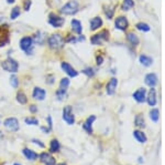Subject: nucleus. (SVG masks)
<instances>
[{
	"instance_id": "f257e3e1",
	"label": "nucleus",
	"mask_w": 165,
	"mask_h": 165,
	"mask_svg": "<svg viewBox=\"0 0 165 165\" xmlns=\"http://www.w3.org/2000/svg\"><path fill=\"white\" fill-rule=\"evenodd\" d=\"M48 46H50V48L59 49V48H62V47L64 46L65 40H64V38L62 37L61 33H54V34H52L50 38H48Z\"/></svg>"
},
{
	"instance_id": "f03ea898",
	"label": "nucleus",
	"mask_w": 165,
	"mask_h": 165,
	"mask_svg": "<svg viewBox=\"0 0 165 165\" xmlns=\"http://www.w3.org/2000/svg\"><path fill=\"white\" fill-rule=\"evenodd\" d=\"M1 67H2L3 70H6L7 72H12V73H16L18 72V69H19V64L16 60L11 59V58H8L5 61L1 62Z\"/></svg>"
},
{
	"instance_id": "7ed1b4c3",
	"label": "nucleus",
	"mask_w": 165,
	"mask_h": 165,
	"mask_svg": "<svg viewBox=\"0 0 165 165\" xmlns=\"http://www.w3.org/2000/svg\"><path fill=\"white\" fill-rule=\"evenodd\" d=\"M77 11H78V2L76 0H72L67 2L61 9V12L64 14H75Z\"/></svg>"
},
{
	"instance_id": "20e7f679",
	"label": "nucleus",
	"mask_w": 165,
	"mask_h": 165,
	"mask_svg": "<svg viewBox=\"0 0 165 165\" xmlns=\"http://www.w3.org/2000/svg\"><path fill=\"white\" fill-rule=\"evenodd\" d=\"M63 120L67 123L68 125H73L75 123V117H74L73 111H72V106H67L64 108V110H63Z\"/></svg>"
},
{
	"instance_id": "39448f33",
	"label": "nucleus",
	"mask_w": 165,
	"mask_h": 165,
	"mask_svg": "<svg viewBox=\"0 0 165 165\" xmlns=\"http://www.w3.org/2000/svg\"><path fill=\"white\" fill-rule=\"evenodd\" d=\"M3 125L7 130L11 132H17L19 130V122L16 117H8V119L5 120L3 122Z\"/></svg>"
},
{
	"instance_id": "423d86ee",
	"label": "nucleus",
	"mask_w": 165,
	"mask_h": 165,
	"mask_svg": "<svg viewBox=\"0 0 165 165\" xmlns=\"http://www.w3.org/2000/svg\"><path fill=\"white\" fill-rule=\"evenodd\" d=\"M108 39H109V32L107 31V30H102L99 33L92 36L91 43L92 44H101L102 41H107Z\"/></svg>"
},
{
	"instance_id": "0eeeda50",
	"label": "nucleus",
	"mask_w": 165,
	"mask_h": 165,
	"mask_svg": "<svg viewBox=\"0 0 165 165\" xmlns=\"http://www.w3.org/2000/svg\"><path fill=\"white\" fill-rule=\"evenodd\" d=\"M20 48L29 54V52L32 51V48H33V39L31 37L22 38L20 41Z\"/></svg>"
},
{
	"instance_id": "6e6552de",
	"label": "nucleus",
	"mask_w": 165,
	"mask_h": 165,
	"mask_svg": "<svg viewBox=\"0 0 165 165\" xmlns=\"http://www.w3.org/2000/svg\"><path fill=\"white\" fill-rule=\"evenodd\" d=\"M48 22L52 27L54 28H61L65 22L64 18L59 17V16H56V14H50V19H48Z\"/></svg>"
},
{
	"instance_id": "1a4fd4ad",
	"label": "nucleus",
	"mask_w": 165,
	"mask_h": 165,
	"mask_svg": "<svg viewBox=\"0 0 165 165\" xmlns=\"http://www.w3.org/2000/svg\"><path fill=\"white\" fill-rule=\"evenodd\" d=\"M61 67H62V69L64 70L65 73H67L68 75H70V77L75 78V77H77V75H78V72L76 71L75 69H74L73 67L70 66V63H67V62H62Z\"/></svg>"
},
{
	"instance_id": "9d476101",
	"label": "nucleus",
	"mask_w": 165,
	"mask_h": 165,
	"mask_svg": "<svg viewBox=\"0 0 165 165\" xmlns=\"http://www.w3.org/2000/svg\"><path fill=\"white\" fill-rule=\"evenodd\" d=\"M115 26H116V28L119 29V30L124 31L129 26L128 20H127L126 17H122V16H121V17H118L115 21Z\"/></svg>"
},
{
	"instance_id": "9b49d317",
	"label": "nucleus",
	"mask_w": 165,
	"mask_h": 165,
	"mask_svg": "<svg viewBox=\"0 0 165 165\" xmlns=\"http://www.w3.org/2000/svg\"><path fill=\"white\" fill-rule=\"evenodd\" d=\"M133 98H135V100L137 101V102L139 103H143L145 102L146 100V91L145 89H139V90H137V91L133 93Z\"/></svg>"
},
{
	"instance_id": "f8f14e48",
	"label": "nucleus",
	"mask_w": 165,
	"mask_h": 165,
	"mask_svg": "<svg viewBox=\"0 0 165 165\" xmlns=\"http://www.w3.org/2000/svg\"><path fill=\"white\" fill-rule=\"evenodd\" d=\"M40 161L45 165H55V159L50 153H42L40 155Z\"/></svg>"
},
{
	"instance_id": "ddd939ff",
	"label": "nucleus",
	"mask_w": 165,
	"mask_h": 165,
	"mask_svg": "<svg viewBox=\"0 0 165 165\" xmlns=\"http://www.w3.org/2000/svg\"><path fill=\"white\" fill-rule=\"evenodd\" d=\"M146 101H148L150 106H154L156 104V91H155V89L154 88L150 89L148 97H146Z\"/></svg>"
},
{
	"instance_id": "4468645a",
	"label": "nucleus",
	"mask_w": 165,
	"mask_h": 165,
	"mask_svg": "<svg viewBox=\"0 0 165 165\" xmlns=\"http://www.w3.org/2000/svg\"><path fill=\"white\" fill-rule=\"evenodd\" d=\"M145 84L149 86H151V88H154V86H156L157 83V77L155 73H149L145 75Z\"/></svg>"
},
{
	"instance_id": "2eb2a0df",
	"label": "nucleus",
	"mask_w": 165,
	"mask_h": 165,
	"mask_svg": "<svg viewBox=\"0 0 165 165\" xmlns=\"http://www.w3.org/2000/svg\"><path fill=\"white\" fill-rule=\"evenodd\" d=\"M95 120H96L95 115H90V117L85 121L83 128H84V130L87 132V133H89V134L92 133V123H94Z\"/></svg>"
},
{
	"instance_id": "dca6fc26",
	"label": "nucleus",
	"mask_w": 165,
	"mask_h": 165,
	"mask_svg": "<svg viewBox=\"0 0 165 165\" xmlns=\"http://www.w3.org/2000/svg\"><path fill=\"white\" fill-rule=\"evenodd\" d=\"M117 86H118V80L116 79V78H112L109 82H108V84H107V86H106L107 93L109 94V95H112V94L115 93L116 89H117Z\"/></svg>"
},
{
	"instance_id": "f3484780",
	"label": "nucleus",
	"mask_w": 165,
	"mask_h": 165,
	"mask_svg": "<svg viewBox=\"0 0 165 165\" xmlns=\"http://www.w3.org/2000/svg\"><path fill=\"white\" fill-rule=\"evenodd\" d=\"M32 95H33V98L35 100L42 101V100H44L45 95H46V92H45V90H43L42 88H38V86H37V88H34Z\"/></svg>"
},
{
	"instance_id": "a211bd4d",
	"label": "nucleus",
	"mask_w": 165,
	"mask_h": 165,
	"mask_svg": "<svg viewBox=\"0 0 165 165\" xmlns=\"http://www.w3.org/2000/svg\"><path fill=\"white\" fill-rule=\"evenodd\" d=\"M101 26H102V20L100 17H95L90 20V30H92V31L99 29Z\"/></svg>"
},
{
	"instance_id": "6ab92c4d",
	"label": "nucleus",
	"mask_w": 165,
	"mask_h": 165,
	"mask_svg": "<svg viewBox=\"0 0 165 165\" xmlns=\"http://www.w3.org/2000/svg\"><path fill=\"white\" fill-rule=\"evenodd\" d=\"M8 41V28L7 26L0 27V43L5 46L3 43H6Z\"/></svg>"
},
{
	"instance_id": "aec40b11",
	"label": "nucleus",
	"mask_w": 165,
	"mask_h": 165,
	"mask_svg": "<svg viewBox=\"0 0 165 165\" xmlns=\"http://www.w3.org/2000/svg\"><path fill=\"white\" fill-rule=\"evenodd\" d=\"M133 136H135V139L137 140L138 142L142 143V144L148 141V137H146V135L141 131H135V132H133Z\"/></svg>"
},
{
	"instance_id": "412c9836",
	"label": "nucleus",
	"mask_w": 165,
	"mask_h": 165,
	"mask_svg": "<svg viewBox=\"0 0 165 165\" xmlns=\"http://www.w3.org/2000/svg\"><path fill=\"white\" fill-rule=\"evenodd\" d=\"M23 154L30 161H34V159H38V154L34 151H32V150H30V148H23Z\"/></svg>"
},
{
	"instance_id": "4be33fe9",
	"label": "nucleus",
	"mask_w": 165,
	"mask_h": 165,
	"mask_svg": "<svg viewBox=\"0 0 165 165\" xmlns=\"http://www.w3.org/2000/svg\"><path fill=\"white\" fill-rule=\"evenodd\" d=\"M70 25H72V29H73V31H75L76 33H81V30H83V27H81V23L79 22L78 20L76 19H73L72 20V22H70Z\"/></svg>"
},
{
	"instance_id": "5701e85b",
	"label": "nucleus",
	"mask_w": 165,
	"mask_h": 165,
	"mask_svg": "<svg viewBox=\"0 0 165 165\" xmlns=\"http://www.w3.org/2000/svg\"><path fill=\"white\" fill-rule=\"evenodd\" d=\"M127 39H128V41L131 43L132 46H138L139 44V38L133 32H129L128 36H127Z\"/></svg>"
},
{
	"instance_id": "b1692460",
	"label": "nucleus",
	"mask_w": 165,
	"mask_h": 165,
	"mask_svg": "<svg viewBox=\"0 0 165 165\" xmlns=\"http://www.w3.org/2000/svg\"><path fill=\"white\" fill-rule=\"evenodd\" d=\"M59 148H61V145H59V142L57 140H52L51 141V145H50V152L52 153H56V152L59 151Z\"/></svg>"
},
{
	"instance_id": "393cba45",
	"label": "nucleus",
	"mask_w": 165,
	"mask_h": 165,
	"mask_svg": "<svg viewBox=\"0 0 165 165\" xmlns=\"http://www.w3.org/2000/svg\"><path fill=\"white\" fill-rule=\"evenodd\" d=\"M140 62L142 63L144 67H150L152 63H153V60H152L150 57H148V56L142 54V56H140Z\"/></svg>"
},
{
	"instance_id": "a878e982",
	"label": "nucleus",
	"mask_w": 165,
	"mask_h": 165,
	"mask_svg": "<svg viewBox=\"0 0 165 165\" xmlns=\"http://www.w3.org/2000/svg\"><path fill=\"white\" fill-rule=\"evenodd\" d=\"M135 123L138 128H142V129L145 128V121H144V117H143L141 114L137 115V117H135Z\"/></svg>"
},
{
	"instance_id": "bb28decb",
	"label": "nucleus",
	"mask_w": 165,
	"mask_h": 165,
	"mask_svg": "<svg viewBox=\"0 0 165 165\" xmlns=\"http://www.w3.org/2000/svg\"><path fill=\"white\" fill-rule=\"evenodd\" d=\"M150 119L153 121V122H157L160 119V112L157 109H152L150 111Z\"/></svg>"
},
{
	"instance_id": "cd10ccee",
	"label": "nucleus",
	"mask_w": 165,
	"mask_h": 165,
	"mask_svg": "<svg viewBox=\"0 0 165 165\" xmlns=\"http://www.w3.org/2000/svg\"><path fill=\"white\" fill-rule=\"evenodd\" d=\"M17 101L20 103V104H25L28 102V99H27V95H25L23 92H19L17 94Z\"/></svg>"
},
{
	"instance_id": "c85d7f7f",
	"label": "nucleus",
	"mask_w": 165,
	"mask_h": 165,
	"mask_svg": "<svg viewBox=\"0 0 165 165\" xmlns=\"http://www.w3.org/2000/svg\"><path fill=\"white\" fill-rule=\"evenodd\" d=\"M44 39H45V36L42 33V32H38L35 36H34L33 40L35 41V42H38L39 44H43V42H44Z\"/></svg>"
},
{
	"instance_id": "c756f323",
	"label": "nucleus",
	"mask_w": 165,
	"mask_h": 165,
	"mask_svg": "<svg viewBox=\"0 0 165 165\" xmlns=\"http://www.w3.org/2000/svg\"><path fill=\"white\" fill-rule=\"evenodd\" d=\"M135 6V1L133 0H123L122 10H129L130 8Z\"/></svg>"
},
{
	"instance_id": "7c9ffc66",
	"label": "nucleus",
	"mask_w": 165,
	"mask_h": 165,
	"mask_svg": "<svg viewBox=\"0 0 165 165\" xmlns=\"http://www.w3.org/2000/svg\"><path fill=\"white\" fill-rule=\"evenodd\" d=\"M137 29H139V30H141V31H150V26L149 25H146V23L144 22H139L137 23Z\"/></svg>"
},
{
	"instance_id": "2f4dec72",
	"label": "nucleus",
	"mask_w": 165,
	"mask_h": 165,
	"mask_svg": "<svg viewBox=\"0 0 165 165\" xmlns=\"http://www.w3.org/2000/svg\"><path fill=\"white\" fill-rule=\"evenodd\" d=\"M19 16H20V8H19V7H14V8L11 10L10 18H11L12 20H14V19H17Z\"/></svg>"
},
{
	"instance_id": "473e14b6",
	"label": "nucleus",
	"mask_w": 165,
	"mask_h": 165,
	"mask_svg": "<svg viewBox=\"0 0 165 165\" xmlns=\"http://www.w3.org/2000/svg\"><path fill=\"white\" fill-rule=\"evenodd\" d=\"M68 86H70V80H68V78H63V79L61 80V83H59V88L67 90Z\"/></svg>"
},
{
	"instance_id": "72a5a7b5",
	"label": "nucleus",
	"mask_w": 165,
	"mask_h": 165,
	"mask_svg": "<svg viewBox=\"0 0 165 165\" xmlns=\"http://www.w3.org/2000/svg\"><path fill=\"white\" fill-rule=\"evenodd\" d=\"M24 121L29 125H38L39 124V120L35 119V117H27Z\"/></svg>"
},
{
	"instance_id": "f704fd0d",
	"label": "nucleus",
	"mask_w": 165,
	"mask_h": 165,
	"mask_svg": "<svg viewBox=\"0 0 165 165\" xmlns=\"http://www.w3.org/2000/svg\"><path fill=\"white\" fill-rule=\"evenodd\" d=\"M66 91H67V90H65V89H61V88L57 90V92H56V95H57L59 100H63V98H64L65 94H66Z\"/></svg>"
},
{
	"instance_id": "c9c22d12",
	"label": "nucleus",
	"mask_w": 165,
	"mask_h": 165,
	"mask_svg": "<svg viewBox=\"0 0 165 165\" xmlns=\"http://www.w3.org/2000/svg\"><path fill=\"white\" fill-rule=\"evenodd\" d=\"M10 83H11V86H13L14 89H17V88H18V84H19L18 78L16 77V75H12V77L10 78Z\"/></svg>"
},
{
	"instance_id": "e433bc0d",
	"label": "nucleus",
	"mask_w": 165,
	"mask_h": 165,
	"mask_svg": "<svg viewBox=\"0 0 165 165\" xmlns=\"http://www.w3.org/2000/svg\"><path fill=\"white\" fill-rule=\"evenodd\" d=\"M83 73H85L87 75V77H92L94 74H95V72H94V69L92 68H87L85 69V70H83Z\"/></svg>"
},
{
	"instance_id": "4c0bfd02",
	"label": "nucleus",
	"mask_w": 165,
	"mask_h": 165,
	"mask_svg": "<svg viewBox=\"0 0 165 165\" xmlns=\"http://www.w3.org/2000/svg\"><path fill=\"white\" fill-rule=\"evenodd\" d=\"M113 12H115V9H113V8H109L108 10H107V9L105 10V13H106V16L109 18V19H111V18H112V16H113Z\"/></svg>"
},
{
	"instance_id": "58836bf2",
	"label": "nucleus",
	"mask_w": 165,
	"mask_h": 165,
	"mask_svg": "<svg viewBox=\"0 0 165 165\" xmlns=\"http://www.w3.org/2000/svg\"><path fill=\"white\" fill-rule=\"evenodd\" d=\"M30 7H31V0H24V5H23L24 10L28 11L29 9H30Z\"/></svg>"
},
{
	"instance_id": "ea45409f",
	"label": "nucleus",
	"mask_w": 165,
	"mask_h": 165,
	"mask_svg": "<svg viewBox=\"0 0 165 165\" xmlns=\"http://www.w3.org/2000/svg\"><path fill=\"white\" fill-rule=\"evenodd\" d=\"M65 41H66V42H76V41H77V39H76L74 36H68Z\"/></svg>"
},
{
	"instance_id": "a19ab883",
	"label": "nucleus",
	"mask_w": 165,
	"mask_h": 165,
	"mask_svg": "<svg viewBox=\"0 0 165 165\" xmlns=\"http://www.w3.org/2000/svg\"><path fill=\"white\" fill-rule=\"evenodd\" d=\"M32 142H33L34 144H37V145H39L40 148H44V144H43V143H41V141H39V140L33 139V140H32Z\"/></svg>"
},
{
	"instance_id": "79ce46f5",
	"label": "nucleus",
	"mask_w": 165,
	"mask_h": 165,
	"mask_svg": "<svg viewBox=\"0 0 165 165\" xmlns=\"http://www.w3.org/2000/svg\"><path fill=\"white\" fill-rule=\"evenodd\" d=\"M30 111L32 112V113H35V112H38V106H34V104H32V106H30Z\"/></svg>"
},
{
	"instance_id": "37998d69",
	"label": "nucleus",
	"mask_w": 165,
	"mask_h": 165,
	"mask_svg": "<svg viewBox=\"0 0 165 165\" xmlns=\"http://www.w3.org/2000/svg\"><path fill=\"white\" fill-rule=\"evenodd\" d=\"M102 61H104V58H102V56H98V57H97V64H101V63H102Z\"/></svg>"
},
{
	"instance_id": "c03bdc74",
	"label": "nucleus",
	"mask_w": 165,
	"mask_h": 165,
	"mask_svg": "<svg viewBox=\"0 0 165 165\" xmlns=\"http://www.w3.org/2000/svg\"><path fill=\"white\" fill-rule=\"evenodd\" d=\"M48 129H50V130H52V117H48Z\"/></svg>"
},
{
	"instance_id": "a18cd8bd",
	"label": "nucleus",
	"mask_w": 165,
	"mask_h": 165,
	"mask_svg": "<svg viewBox=\"0 0 165 165\" xmlns=\"http://www.w3.org/2000/svg\"><path fill=\"white\" fill-rule=\"evenodd\" d=\"M41 130H42L43 132H45V133H48V132L51 131L50 129H46V128H44V126H42V128H41Z\"/></svg>"
},
{
	"instance_id": "49530a36",
	"label": "nucleus",
	"mask_w": 165,
	"mask_h": 165,
	"mask_svg": "<svg viewBox=\"0 0 165 165\" xmlns=\"http://www.w3.org/2000/svg\"><path fill=\"white\" fill-rule=\"evenodd\" d=\"M14 1H16V0H7V2L8 3H13Z\"/></svg>"
},
{
	"instance_id": "de8ad7c7",
	"label": "nucleus",
	"mask_w": 165,
	"mask_h": 165,
	"mask_svg": "<svg viewBox=\"0 0 165 165\" xmlns=\"http://www.w3.org/2000/svg\"><path fill=\"white\" fill-rule=\"evenodd\" d=\"M139 162H140V163H142V162H143V159H142V157H139Z\"/></svg>"
},
{
	"instance_id": "09e8293b",
	"label": "nucleus",
	"mask_w": 165,
	"mask_h": 165,
	"mask_svg": "<svg viewBox=\"0 0 165 165\" xmlns=\"http://www.w3.org/2000/svg\"><path fill=\"white\" fill-rule=\"evenodd\" d=\"M57 165H66V164H64V163H59V164H57Z\"/></svg>"
},
{
	"instance_id": "8fccbe9b",
	"label": "nucleus",
	"mask_w": 165,
	"mask_h": 165,
	"mask_svg": "<svg viewBox=\"0 0 165 165\" xmlns=\"http://www.w3.org/2000/svg\"><path fill=\"white\" fill-rule=\"evenodd\" d=\"M13 165H21V164H19V163H16V164H13Z\"/></svg>"
}]
</instances>
